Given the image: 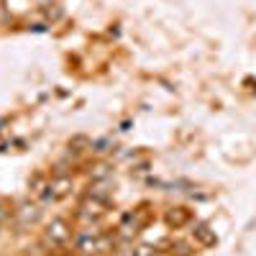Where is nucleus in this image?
Masks as SVG:
<instances>
[{
	"mask_svg": "<svg viewBox=\"0 0 256 256\" xmlns=\"http://www.w3.org/2000/svg\"><path fill=\"white\" fill-rule=\"evenodd\" d=\"M46 236H49V241H52V244H67V241H70V236H72V230H70L67 220L54 218V220L49 223V228H46Z\"/></svg>",
	"mask_w": 256,
	"mask_h": 256,
	"instance_id": "1",
	"label": "nucleus"
},
{
	"mask_svg": "<svg viewBox=\"0 0 256 256\" xmlns=\"http://www.w3.org/2000/svg\"><path fill=\"white\" fill-rule=\"evenodd\" d=\"M192 236H195L202 246H216V241H218L216 230H210V226H205V223H198L195 230H192Z\"/></svg>",
	"mask_w": 256,
	"mask_h": 256,
	"instance_id": "2",
	"label": "nucleus"
},
{
	"mask_svg": "<svg viewBox=\"0 0 256 256\" xmlns=\"http://www.w3.org/2000/svg\"><path fill=\"white\" fill-rule=\"evenodd\" d=\"M187 220H190V212H187L184 208H174L172 212H166V223H169V226H174V228L184 226Z\"/></svg>",
	"mask_w": 256,
	"mask_h": 256,
	"instance_id": "3",
	"label": "nucleus"
},
{
	"mask_svg": "<svg viewBox=\"0 0 256 256\" xmlns=\"http://www.w3.org/2000/svg\"><path fill=\"white\" fill-rule=\"evenodd\" d=\"M49 187H52V195H54V198H62V195H67V192H70L72 180H70V177H62V180H56V182L49 184Z\"/></svg>",
	"mask_w": 256,
	"mask_h": 256,
	"instance_id": "4",
	"label": "nucleus"
},
{
	"mask_svg": "<svg viewBox=\"0 0 256 256\" xmlns=\"http://www.w3.org/2000/svg\"><path fill=\"white\" fill-rule=\"evenodd\" d=\"M38 208L36 205H24L20 208V218H24V223H34V220H38Z\"/></svg>",
	"mask_w": 256,
	"mask_h": 256,
	"instance_id": "5",
	"label": "nucleus"
},
{
	"mask_svg": "<svg viewBox=\"0 0 256 256\" xmlns=\"http://www.w3.org/2000/svg\"><path fill=\"white\" fill-rule=\"evenodd\" d=\"M108 169H110L108 164H98V166H95V172H92V177H95V180H105V177L110 174Z\"/></svg>",
	"mask_w": 256,
	"mask_h": 256,
	"instance_id": "6",
	"label": "nucleus"
}]
</instances>
